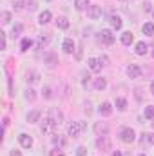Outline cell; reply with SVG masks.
<instances>
[{
  "mask_svg": "<svg viewBox=\"0 0 154 156\" xmlns=\"http://www.w3.org/2000/svg\"><path fill=\"white\" fill-rule=\"evenodd\" d=\"M100 62H102V66H109V58L103 55V56H100Z\"/></svg>",
  "mask_w": 154,
  "mask_h": 156,
  "instance_id": "obj_39",
  "label": "cell"
},
{
  "mask_svg": "<svg viewBox=\"0 0 154 156\" xmlns=\"http://www.w3.org/2000/svg\"><path fill=\"white\" fill-rule=\"evenodd\" d=\"M49 40H51V37L47 35V33H44V35H40L38 40H37V49H44L47 44H49Z\"/></svg>",
  "mask_w": 154,
  "mask_h": 156,
  "instance_id": "obj_17",
  "label": "cell"
},
{
  "mask_svg": "<svg viewBox=\"0 0 154 156\" xmlns=\"http://www.w3.org/2000/svg\"><path fill=\"white\" fill-rule=\"evenodd\" d=\"M152 16H154V9H152Z\"/></svg>",
  "mask_w": 154,
  "mask_h": 156,
  "instance_id": "obj_48",
  "label": "cell"
},
{
  "mask_svg": "<svg viewBox=\"0 0 154 156\" xmlns=\"http://www.w3.org/2000/svg\"><path fill=\"white\" fill-rule=\"evenodd\" d=\"M151 93H152V96H154V80L151 82Z\"/></svg>",
  "mask_w": 154,
  "mask_h": 156,
  "instance_id": "obj_43",
  "label": "cell"
},
{
  "mask_svg": "<svg viewBox=\"0 0 154 156\" xmlns=\"http://www.w3.org/2000/svg\"><path fill=\"white\" fill-rule=\"evenodd\" d=\"M31 45H33V40L31 38H22V42H20V51L26 53V51H29Z\"/></svg>",
  "mask_w": 154,
  "mask_h": 156,
  "instance_id": "obj_24",
  "label": "cell"
},
{
  "mask_svg": "<svg viewBox=\"0 0 154 156\" xmlns=\"http://www.w3.org/2000/svg\"><path fill=\"white\" fill-rule=\"evenodd\" d=\"M111 156H123V154H121L120 151H114V153H113V154H111Z\"/></svg>",
  "mask_w": 154,
  "mask_h": 156,
  "instance_id": "obj_44",
  "label": "cell"
},
{
  "mask_svg": "<svg viewBox=\"0 0 154 156\" xmlns=\"http://www.w3.org/2000/svg\"><path fill=\"white\" fill-rule=\"evenodd\" d=\"M87 154V149L85 147H78L76 149V156H85Z\"/></svg>",
  "mask_w": 154,
  "mask_h": 156,
  "instance_id": "obj_38",
  "label": "cell"
},
{
  "mask_svg": "<svg viewBox=\"0 0 154 156\" xmlns=\"http://www.w3.org/2000/svg\"><path fill=\"white\" fill-rule=\"evenodd\" d=\"M138 156H145V154H143V153H142V154H138Z\"/></svg>",
  "mask_w": 154,
  "mask_h": 156,
  "instance_id": "obj_46",
  "label": "cell"
},
{
  "mask_svg": "<svg viewBox=\"0 0 154 156\" xmlns=\"http://www.w3.org/2000/svg\"><path fill=\"white\" fill-rule=\"evenodd\" d=\"M94 131L98 133V136H105V134H109V127H107V123H96L94 125Z\"/></svg>",
  "mask_w": 154,
  "mask_h": 156,
  "instance_id": "obj_18",
  "label": "cell"
},
{
  "mask_svg": "<svg viewBox=\"0 0 154 156\" xmlns=\"http://www.w3.org/2000/svg\"><path fill=\"white\" fill-rule=\"evenodd\" d=\"M114 35H113V31L111 29H102L100 31V42L102 44H105V45H113L114 44Z\"/></svg>",
  "mask_w": 154,
  "mask_h": 156,
  "instance_id": "obj_5",
  "label": "cell"
},
{
  "mask_svg": "<svg viewBox=\"0 0 154 156\" xmlns=\"http://www.w3.org/2000/svg\"><path fill=\"white\" fill-rule=\"evenodd\" d=\"M147 49H149V45H147L145 42H138V44H136V47H134V51H136V55H140V56H143V55H147Z\"/></svg>",
  "mask_w": 154,
  "mask_h": 156,
  "instance_id": "obj_19",
  "label": "cell"
},
{
  "mask_svg": "<svg viewBox=\"0 0 154 156\" xmlns=\"http://www.w3.org/2000/svg\"><path fill=\"white\" fill-rule=\"evenodd\" d=\"M9 156H22V154H20V151H16V149H13V151L9 153Z\"/></svg>",
  "mask_w": 154,
  "mask_h": 156,
  "instance_id": "obj_41",
  "label": "cell"
},
{
  "mask_svg": "<svg viewBox=\"0 0 154 156\" xmlns=\"http://www.w3.org/2000/svg\"><path fill=\"white\" fill-rule=\"evenodd\" d=\"M51 18H53V13L49 11V9H45V11H42L38 15V22L42 26H45V24H49L51 22Z\"/></svg>",
  "mask_w": 154,
  "mask_h": 156,
  "instance_id": "obj_14",
  "label": "cell"
},
{
  "mask_svg": "<svg viewBox=\"0 0 154 156\" xmlns=\"http://www.w3.org/2000/svg\"><path fill=\"white\" fill-rule=\"evenodd\" d=\"M151 5H152L151 2H145V4H143V9H145V11H152V7H151Z\"/></svg>",
  "mask_w": 154,
  "mask_h": 156,
  "instance_id": "obj_40",
  "label": "cell"
},
{
  "mask_svg": "<svg viewBox=\"0 0 154 156\" xmlns=\"http://www.w3.org/2000/svg\"><path fill=\"white\" fill-rule=\"evenodd\" d=\"M22 29H24V27H22V24H15V26H13V29H11V38H18V35L22 33Z\"/></svg>",
  "mask_w": 154,
  "mask_h": 156,
  "instance_id": "obj_30",
  "label": "cell"
},
{
  "mask_svg": "<svg viewBox=\"0 0 154 156\" xmlns=\"http://www.w3.org/2000/svg\"><path fill=\"white\" fill-rule=\"evenodd\" d=\"M98 113H100L102 116H111V115H113V105H111L109 102H103V104L100 105Z\"/></svg>",
  "mask_w": 154,
  "mask_h": 156,
  "instance_id": "obj_15",
  "label": "cell"
},
{
  "mask_svg": "<svg viewBox=\"0 0 154 156\" xmlns=\"http://www.w3.org/2000/svg\"><path fill=\"white\" fill-rule=\"evenodd\" d=\"M142 31H143V35H147V37H154V24L152 22H145L143 27H142Z\"/></svg>",
  "mask_w": 154,
  "mask_h": 156,
  "instance_id": "obj_22",
  "label": "cell"
},
{
  "mask_svg": "<svg viewBox=\"0 0 154 156\" xmlns=\"http://www.w3.org/2000/svg\"><path fill=\"white\" fill-rule=\"evenodd\" d=\"M2 24H4V26L11 24V13H9V11H2Z\"/></svg>",
  "mask_w": 154,
  "mask_h": 156,
  "instance_id": "obj_32",
  "label": "cell"
},
{
  "mask_svg": "<svg viewBox=\"0 0 154 156\" xmlns=\"http://www.w3.org/2000/svg\"><path fill=\"white\" fill-rule=\"evenodd\" d=\"M24 98H26V100H29V102H33V100L37 98V91H35V89H31V87H29V89H26V91H24Z\"/></svg>",
  "mask_w": 154,
  "mask_h": 156,
  "instance_id": "obj_27",
  "label": "cell"
},
{
  "mask_svg": "<svg viewBox=\"0 0 154 156\" xmlns=\"http://www.w3.org/2000/svg\"><path fill=\"white\" fill-rule=\"evenodd\" d=\"M44 96L49 100V98H53V94H51V87H44Z\"/></svg>",
  "mask_w": 154,
  "mask_h": 156,
  "instance_id": "obj_37",
  "label": "cell"
},
{
  "mask_svg": "<svg viewBox=\"0 0 154 156\" xmlns=\"http://www.w3.org/2000/svg\"><path fill=\"white\" fill-rule=\"evenodd\" d=\"M109 24L113 26V29H116V31H118V29H121V26H123V20H121L118 15H111V16H109Z\"/></svg>",
  "mask_w": 154,
  "mask_h": 156,
  "instance_id": "obj_16",
  "label": "cell"
},
{
  "mask_svg": "<svg viewBox=\"0 0 154 156\" xmlns=\"http://www.w3.org/2000/svg\"><path fill=\"white\" fill-rule=\"evenodd\" d=\"M26 80H27V83H38L40 82V73L38 71H29Z\"/></svg>",
  "mask_w": 154,
  "mask_h": 156,
  "instance_id": "obj_21",
  "label": "cell"
},
{
  "mask_svg": "<svg viewBox=\"0 0 154 156\" xmlns=\"http://www.w3.org/2000/svg\"><path fill=\"white\" fill-rule=\"evenodd\" d=\"M132 42H134V37H132L131 31H123V33H121V44H123V45H131Z\"/></svg>",
  "mask_w": 154,
  "mask_h": 156,
  "instance_id": "obj_20",
  "label": "cell"
},
{
  "mask_svg": "<svg viewBox=\"0 0 154 156\" xmlns=\"http://www.w3.org/2000/svg\"><path fill=\"white\" fill-rule=\"evenodd\" d=\"M151 125H152V129H154V120H152V123H151Z\"/></svg>",
  "mask_w": 154,
  "mask_h": 156,
  "instance_id": "obj_45",
  "label": "cell"
},
{
  "mask_svg": "<svg viewBox=\"0 0 154 156\" xmlns=\"http://www.w3.org/2000/svg\"><path fill=\"white\" fill-rule=\"evenodd\" d=\"M53 145L58 149H65L67 147V138L62 134H53Z\"/></svg>",
  "mask_w": 154,
  "mask_h": 156,
  "instance_id": "obj_7",
  "label": "cell"
},
{
  "mask_svg": "<svg viewBox=\"0 0 154 156\" xmlns=\"http://www.w3.org/2000/svg\"><path fill=\"white\" fill-rule=\"evenodd\" d=\"M114 105H116L118 111H125V109H127V100H125V98H116Z\"/></svg>",
  "mask_w": 154,
  "mask_h": 156,
  "instance_id": "obj_28",
  "label": "cell"
},
{
  "mask_svg": "<svg viewBox=\"0 0 154 156\" xmlns=\"http://www.w3.org/2000/svg\"><path fill=\"white\" fill-rule=\"evenodd\" d=\"M44 64H47L49 67H54V66L58 64V56H56L54 53H45V55H44Z\"/></svg>",
  "mask_w": 154,
  "mask_h": 156,
  "instance_id": "obj_12",
  "label": "cell"
},
{
  "mask_svg": "<svg viewBox=\"0 0 154 156\" xmlns=\"http://www.w3.org/2000/svg\"><path fill=\"white\" fill-rule=\"evenodd\" d=\"M49 156H65V154H64V149H58V147H54V149L49 153Z\"/></svg>",
  "mask_w": 154,
  "mask_h": 156,
  "instance_id": "obj_34",
  "label": "cell"
},
{
  "mask_svg": "<svg viewBox=\"0 0 154 156\" xmlns=\"http://www.w3.org/2000/svg\"><path fill=\"white\" fill-rule=\"evenodd\" d=\"M120 140H121L123 144H132V142L136 140V133H134L131 127H123V129L120 131Z\"/></svg>",
  "mask_w": 154,
  "mask_h": 156,
  "instance_id": "obj_2",
  "label": "cell"
},
{
  "mask_svg": "<svg viewBox=\"0 0 154 156\" xmlns=\"http://www.w3.org/2000/svg\"><path fill=\"white\" fill-rule=\"evenodd\" d=\"M18 142H20V145H22L24 149H31V147H33V138H31L29 134H26V133H22V134L18 136Z\"/></svg>",
  "mask_w": 154,
  "mask_h": 156,
  "instance_id": "obj_11",
  "label": "cell"
},
{
  "mask_svg": "<svg viewBox=\"0 0 154 156\" xmlns=\"http://www.w3.org/2000/svg\"><path fill=\"white\" fill-rule=\"evenodd\" d=\"M56 27H60V29H67V27H69V20H67L65 16H60V18L56 20Z\"/></svg>",
  "mask_w": 154,
  "mask_h": 156,
  "instance_id": "obj_29",
  "label": "cell"
},
{
  "mask_svg": "<svg viewBox=\"0 0 154 156\" xmlns=\"http://www.w3.org/2000/svg\"><path fill=\"white\" fill-rule=\"evenodd\" d=\"M56 127L58 125H54L51 118H47V116L44 118V122H42V133L44 134H54L56 133Z\"/></svg>",
  "mask_w": 154,
  "mask_h": 156,
  "instance_id": "obj_4",
  "label": "cell"
},
{
  "mask_svg": "<svg viewBox=\"0 0 154 156\" xmlns=\"http://www.w3.org/2000/svg\"><path fill=\"white\" fill-rule=\"evenodd\" d=\"M40 116H42L40 111H31V113H27V122H29V123H35V122L40 120Z\"/></svg>",
  "mask_w": 154,
  "mask_h": 156,
  "instance_id": "obj_26",
  "label": "cell"
},
{
  "mask_svg": "<svg viewBox=\"0 0 154 156\" xmlns=\"http://www.w3.org/2000/svg\"><path fill=\"white\" fill-rule=\"evenodd\" d=\"M152 58H154V51H152Z\"/></svg>",
  "mask_w": 154,
  "mask_h": 156,
  "instance_id": "obj_47",
  "label": "cell"
},
{
  "mask_svg": "<svg viewBox=\"0 0 154 156\" xmlns=\"http://www.w3.org/2000/svg\"><path fill=\"white\" fill-rule=\"evenodd\" d=\"M75 7H76L78 11L89 9V0H75Z\"/></svg>",
  "mask_w": 154,
  "mask_h": 156,
  "instance_id": "obj_25",
  "label": "cell"
},
{
  "mask_svg": "<svg viewBox=\"0 0 154 156\" xmlns=\"http://www.w3.org/2000/svg\"><path fill=\"white\" fill-rule=\"evenodd\" d=\"M85 129H87V123H85L83 120H78V122L69 123V127H67V134L73 136V138H76V136H80V133H83Z\"/></svg>",
  "mask_w": 154,
  "mask_h": 156,
  "instance_id": "obj_1",
  "label": "cell"
},
{
  "mask_svg": "<svg viewBox=\"0 0 154 156\" xmlns=\"http://www.w3.org/2000/svg\"><path fill=\"white\" fill-rule=\"evenodd\" d=\"M147 140H149V142L154 145V133H152V134H147Z\"/></svg>",
  "mask_w": 154,
  "mask_h": 156,
  "instance_id": "obj_42",
  "label": "cell"
},
{
  "mask_svg": "<svg viewBox=\"0 0 154 156\" xmlns=\"http://www.w3.org/2000/svg\"><path fill=\"white\" fill-rule=\"evenodd\" d=\"M27 9L29 11H35L37 9V2L35 0H27Z\"/></svg>",
  "mask_w": 154,
  "mask_h": 156,
  "instance_id": "obj_36",
  "label": "cell"
},
{
  "mask_svg": "<svg viewBox=\"0 0 154 156\" xmlns=\"http://www.w3.org/2000/svg\"><path fill=\"white\" fill-rule=\"evenodd\" d=\"M13 7H15V11H22L24 9V0H13Z\"/></svg>",
  "mask_w": 154,
  "mask_h": 156,
  "instance_id": "obj_33",
  "label": "cell"
},
{
  "mask_svg": "<svg viewBox=\"0 0 154 156\" xmlns=\"http://www.w3.org/2000/svg\"><path fill=\"white\" fill-rule=\"evenodd\" d=\"M143 116L147 118V120H154V105H147V107H145Z\"/></svg>",
  "mask_w": 154,
  "mask_h": 156,
  "instance_id": "obj_31",
  "label": "cell"
},
{
  "mask_svg": "<svg viewBox=\"0 0 154 156\" xmlns=\"http://www.w3.org/2000/svg\"><path fill=\"white\" fill-rule=\"evenodd\" d=\"M87 64H89V69H91L93 73H100V71H102V62H100V58H89Z\"/></svg>",
  "mask_w": 154,
  "mask_h": 156,
  "instance_id": "obj_13",
  "label": "cell"
},
{
  "mask_svg": "<svg viewBox=\"0 0 154 156\" xmlns=\"http://www.w3.org/2000/svg\"><path fill=\"white\" fill-rule=\"evenodd\" d=\"M127 76H129V78H140V76H142V67H140V66H136V64L127 66Z\"/></svg>",
  "mask_w": 154,
  "mask_h": 156,
  "instance_id": "obj_8",
  "label": "cell"
},
{
  "mask_svg": "<svg viewBox=\"0 0 154 156\" xmlns=\"http://www.w3.org/2000/svg\"><path fill=\"white\" fill-rule=\"evenodd\" d=\"M111 138L105 134V136H98V140H96V147L98 149H102V151H111Z\"/></svg>",
  "mask_w": 154,
  "mask_h": 156,
  "instance_id": "obj_6",
  "label": "cell"
},
{
  "mask_svg": "<svg viewBox=\"0 0 154 156\" xmlns=\"http://www.w3.org/2000/svg\"><path fill=\"white\" fill-rule=\"evenodd\" d=\"M105 87H107V80L105 78H96L94 80V89L96 91H103Z\"/></svg>",
  "mask_w": 154,
  "mask_h": 156,
  "instance_id": "obj_23",
  "label": "cell"
},
{
  "mask_svg": "<svg viewBox=\"0 0 154 156\" xmlns=\"http://www.w3.org/2000/svg\"><path fill=\"white\" fill-rule=\"evenodd\" d=\"M87 16H89L91 20L100 18V16H102V7H100V5H89V9H87Z\"/></svg>",
  "mask_w": 154,
  "mask_h": 156,
  "instance_id": "obj_10",
  "label": "cell"
},
{
  "mask_svg": "<svg viewBox=\"0 0 154 156\" xmlns=\"http://www.w3.org/2000/svg\"><path fill=\"white\" fill-rule=\"evenodd\" d=\"M120 2H125V0H120Z\"/></svg>",
  "mask_w": 154,
  "mask_h": 156,
  "instance_id": "obj_49",
  "label": "cell"
},
{
  "mask_svg": "<svg viewBox=\"0 0 154 156\" xmlns=\"http://www.w3.org/2000/svg\"><path fill=\"white\" fill-rule=\"evenodd\" d=\"M47 118H51L54 125H60V123L64 122V113H62L60 109H56V107H51L49 113H47Z\"/></svg>",
  "mask_w": 154,
  "mask_h": 156,
  "instance_id": "obj_3",
  "label": "cell"
},
{
  "mask_svg": "<svg viewBox=\"0 0 154 156\" xmlns=\"http://www.w3.org/2000/svg\"><path fill=\"white\" fill-rule=\"evenodd\" d=\"M5 44H7V40H5V33H0V49H2V51L5 49Z\"/></svg>",
  "mask_w": 154,
  "mask_h": 156,
  "instance_id": "obj_35",
  "label": "cell"
},
{
  "mask_svg": "<svg viewBox=\"0 0 154 156\" xmlns=\"http://www.w3.org/2000/svg\"><path fill=\"white\" fill-rule=\"evenodd\" d=\"M75 47H76V44H75V40L73 38H64V42H62V49H64V53L71 55V53H75Z\"/></svg>",
  "mask_w": 154,
  "mask_h": 156,
  "instance_id": "obj_9",
  "label": "cell"
}]
</instances>
